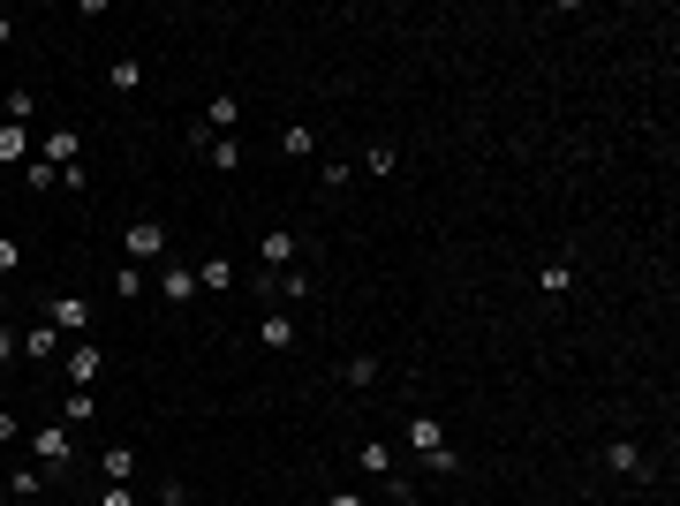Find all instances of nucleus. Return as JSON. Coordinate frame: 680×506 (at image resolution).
Wrapping results in <instances>:
<instances>
[{
    "instance_id": "13",
    "label": "nucleus",
    "mask_w": 680,
    "mask_h": 506,
    "mask_svg": "<svg viewBox=\"0 0 680 506\" xmlns=\"http://www.w3.org/2000/svg\"><path fill=\"white\" fill-rule=\"evenodd\" d=\"M197 287L227 295V287H235V257H204V265H197Z\"/></svg>"
},
{
    "instance_id": "37",
    "label": "nucleus",
    "mask_w": 680,
    "mask_h": 506,
    "mask_svg": "<svg viewBox=\"0 0 680 506\" xmlns=\"http://www.w3.org/2000/svg\"><path fill=\"white\" fill-rule=\"evenodd\" d=\"M0 476H8V469H0Z\"/></svg>"
},
{
    "instance_id": "24",
    "label": "nucleus",
    "mask_w": 680,
    "mask_h": 506,
    "mask_svg": "<svg viewBox=\"0 0 680 506\" xmlns=\"http://www.w3.org/2000/svg\"><path fill=\"white\" fill-rule=\"evenodd\" d=\"M61 408H68V423H91V416H99V401H91V393H76V386H68Z\"/></svg>"
},
{
    "instance_id": "19",
    "label": "nucleus",
    "mask_w": 680,
    "mask_h": 506,
    "mask_svg": "<svg viewBox=\"0 0 680 506\" xmlns=\"http://www.w3.org/2000/svg\"><path fill=\"white\" fill-rule=\"evenodd\" d=\"M8 491H16V499H38V491H46V469H8Z\"/></svg>"
},
{
    "instance_id": "25",
    "label": "nucleus",
    "mask_w": 680,
    "mask_h": 506,
    "mask_svg": "<svg viewBox=\"0 0 680 506\" xmlns=\"http://www.w3.org/2000/svg\"><path fill=\"white\" fill-rule=\"evenodd\" d=\"M136 84H144V61H129V53H121V61H114V91H136Z\"/></svg>"
},
{
    "instance_id": "29",
    "label": "nucleus",
    "mask_w": 680,
    "mask_h": 506,
    "mask_svg": "<svg viewBox=\"0 0 680 506\" xmlns=\"http://www.w3.org/2000/svg\"><path fill=\"white\" fill-rule=\"evenodd\" d=\"M16 355H23V340L8 333V325H0V371H8V363H16Z\"/></svg>"
},
{
    "instance_id": "32",
    "label": "nucleus",
    "mask_w": 680,
    "mask_h": 506,
    "mask_svg": "<svg viewBox=\"0 0 680 506\" xmlns=\"http://www.w3.org/2000/svg\"><path fill=\"white\" fill-rule=\"evenodd\" d=\"M152 506H189V499H182V484H167V491H159Z\"/></svg>"
},
{
    "instance_id": "20",
    "label": "nucleus",
    "mask_w": 680,
    "mask_h": 506,
    "mask_svg": "<svg viewBox=\"0 0 680 506\" xmlns=\"http://www.w3.org/2000/svg\"><path fill=\"white\" fill-rule=\"evenodd\" d=\"M340 378H348V386H378V363H371V355H348V363H340Z\"/></svg>"
},
{
    "instance_id": "33",
    "label": "nucleus",
    "mask_w": 680,
    "mask_h": 506,
    "mask_svg": "<svg viewBox=\"0 0 680 506\" xmlns=\"http://www.w3.org/2000/svg\"><path fill=\"white\" fill-rule=\"evenodd\" d=\"M325 506H363V491H333V499H325Z\"/></svg>"
},
{
    "instance_id": "15",
    "label": "nucleus",
    "mask_w": 680,
    "mask_h": 506,
    "mask_svg": "<svg viewBox=\"0 0 680 506\" xmlns=\"http://www.w3.org/2000/svg\"><path fill=\"white\" fill-rule=\"evenodd\" d=\"M23 355H31V363H53V355H61V333H53V325H31V333H23Z\"/></svg>"
},
{
    "instance_id": "4",
    "label": "nucleus",
    "mask_w": 680,
    "mask_h": 506,
    "mask_svg": "<svg viewBox=\"0 0 680 506\" xmlns=\"http://www.w3.org/2000/svg\"><path fill=\"white\" fill-rule=\"evenodd\" d=\"M38 159H46L53 174L76 167V159H84V136H76V129H46V136H38Z\"/></svg>"
},
{
    "instance_id": "12",
    "label": "nucleus",
    "mask_w": 680,
    "mask_h": 506,
    "mask_svg": "<svg viewBox=\"0 0 680 506\" xmlns=\"http://www.w3.org/2000/svg\"><path fill=\"white\" fill-rule=\"evenodd\" d=\"M280 152H288V159H310V152H318V129H310V121H288V129H280Z\"/></svg>"
},
{
    "instance_id": "30",
    "label": "nucleus",
    "mask_w": 680,
    "mask_h": 506,
    "mask_svg": "<svg viewBox=\"0 0 680 506\" xmlns=\"http://www.w3.org/2000/svg\"><path fill=\"white\" fill-rule=\"evenodd\" d=\"M23 265V250H16V235H0V272H16Z\"/></svg>"
},
{
    "instance_id": "9",
    "label": "nucleus",
    "mask_w": 680,
    "mask_h": 506,
    "mask_svg": "<svg viewBox=\"0 0 680 506\" xmlns=\"http://www.w3.org/2000/svg\"><path fill=\"white\" fill-rule=\"evenodd\" d=\"M257 340H265V348H295V318L288 310H265V318H257Z\"/></svg>"
},
{
    "instance_id": "21",
    "label": "nucleus",
    "mask_w": 680,
    "mask_h": 506,
    "mask_svg": "<svg viewBox=\"0 0 680 506\" xmlns=\"http://www.w3.org/2000/svg\"><path fill=\"white\" fill-rule=\"evenodd\" d=\"M114 295H121V303H136V295H144V272H136V265H114Z\"/></svg>"
},
{
    "instance_id": "11",
    "label": "nucleus",
    "mask_w": 680,
    "mask_h": 506,
    "mask_svg": "<svg viewBox=\"0 0 680 506\" xmlns=\"http://www.w3.org/2000/svg\"><path fill=\"white\" fill-rule=\"evenodd\" d=\"M99 476H106V484H129V476H136V446H106V454H99Z\"/></svg>"
},
{
    "instance_id": "22",
    "label": "nucleus",
    "mask_w": 680,
    "mask_h": 506,
    "mask_svg": "<svg viewBox=\"0 0 680 506\" xmlns=\"http://www.w3.org/2000/svg\"><path fill=\"white\" fill-rule=\"evenodd\" d=\"M363 454V476H393V446H356Z\"/></svg>"
},
{
    "instance_id": "17",
    "label": "nucleus",
    "mask_w": 680,
    "mask_h": 506,
    "mask_svg": "<svg viewBox=\"0 0 680 506\" xmlns=\"http://www.w3.org/2000/svg\"><path fill=\"white\" fill-rule=\"evenodd\" d=\"M605 461H612L620 476H643V446H635V439H612V446H605Z\"/></svg>"
},
{
    "instance_id": "18",
    "label": "nucleus",
    "mask_w": 680,
    "mask_h": 506,
    "mask_svg": "<svg viewBox=\"0 0 680 506\" xmlns=\"http://www.w3.org/2000/svg\"><path fill=\"white\" fill-rule=\"evenodd\" d=\"M204 159H212L220 174H235V167H242V144H235V136H212V144H204Z\"/></svg>"
},
{
    "instance_id": "8",
    "label": "nucleus",
    "mask_w": 680,
    "mask_h": 506,
    "mask_svg": "<svg viewBox=\"0 0 680 506\" xmlns=\"http://www.w3.org/2000/svg\"><path fill=\"white\" fill-rule=\"evenodd\" d=\"M159 295H167V303H189V295H197V265H167L159 272Z\"/></svg>"
},
{
    "instance_id": "6",
    "label": "nucleus",
    "mask_w": 680,
    "mask_h": 506,
    "mask_svg": "<svg viewBox=\"0 0 680 506\" xmlns=\"http://www.w3.org/2000/svg\"><path fill=\"white\" fill-rule=\"evenodd\" d=\"M408 446H416V454H446V431H439V416H408Z\"/></svg>"
},
{
    "instance_id": "16",
    "label": "nucleus",
    "mask_w": 680,
    "mask_h": 506,
    "mask_svg": "<svg viewBox=\"0 0 680 506\" xmlns=\"http://www.w3.org/2000/svg\"><path fill=\"white\" fill-rule=\"evenodd\" d=\"M31 114H38V99H31L23 84H16V91H0V121H16V129H23Z\"/></svg>"
},
{
    "instance_id": "14",
    "label": "nucleus",
    "mask_w": 680,
    "mask_h": 506,
    "mask_svg": "<svg viewBox=\"0 0 680 506\" xmlns=\"http://www.w3.org/2000/svg\"><path fill=\"white\" fill-rule=\"evenodd\" d=\"M235 121H242V99H227V91H220L212 106H204V129H212V136H227Z\"/></svg>"
},
{
    "instance_id": "10",
    "label": "nucleus",
    "mask_w": 680,
    "mask_h": 506,
    "mask_svg": "<svg viewBox=\"0 0 680 506\" xmlns=\"http://www.w3.org/2000/svg\"><path fill=\"white\" fill-rule=\"evenodd\" d=\"M23 159H31V129L0 121V167H23Z\"/></svg>"
},
{
    "instance_id": "35",
    "label": "nucleus",
    "mask_w": 680,
    "mask_h": 506,
    "mask_svg": "<svg viewBox=\"0 0 680 506\" xmlns=\"http://www.w3.org/2000/svg\"><path fill=\"white\" fill-rule=\"evenodd\" d=\"M0 325H8V295H0Z\"/></svg>"
},
{
    "instance_id": "28",
    "label": "nucleus",
    "mask_w": 680,
    "mask_h": 506,
    "mask_svg": "<svg viewBox=\"0 0 680 506\" xmlns=\"http://www.w3.org/2000/svg\"><path fill=\"white\" fill-rule=\"evenodd\" d=\"M91 506H144V499H136L129 484H106V491H99V499H91Z\"/></svg>"
},
{
    "instance_id": "23",
    "label": "nucleus",
    "mask_w": 680,
    "mask_h": 506,
    "mask_svg": "<svg viewBox=\"0 0 680 506\" xmlns=\"http://www.w3.org/2000/svg\"><path fill=\"white\" fill-rule=\"evenodd\" d=\"M23 182H31V189H38V197H46V189H53V182H61V174H53V167H46V159H23Z\"/></svg>"
},
{
    "instance_id": "26",
    "label": "nucleus",
    "mask_w": 680,
    "mask_h": 506,
    "mask_svg": "<svg viewBox=\"0 0 680 506\" xmlns=\"http://www.w3.org/2000/svg\"><path fill=\"white\" fill-rule=\"evenodd\" d=\"M363 167H371V174H393V167H401V152H393V144H371V152H363Z\"/></svg>"
},
{
    "instance_id": "7",
    "label": "nucleus",
    "mask_w": 680,
    "mask_h": 506,
    "mask_svg": "<svg viewBox=\"0 0 680 506\" xmlns=\"http://www.w3.org/2000/svg\"><path fill=\"white\" fill-rule=\"evenodd\" d=\"M46 325H53V333H76V325H91V303H84V295H61V303L46 310Z\"/></svg>"
},
{
    "instance_id": "3",
    "label": "nucleus",
    "mask_w": 680,
    "mask_h": 506,
    "mask_svg": "<svg viewBox=\"0 0 680 506\" xmlns=\"http://www.w3.org/2000/svg\"><path fill=\"white\" fill-rule=\"evenodd\" d=\"M99 371H106V348H99V340H76V348H68V386L91 393V386H99Z\"/></svg>"
},
{
    "instance_id": "31",
    "label": "nucleus",
    "mask_w": 680,
    "mask_h": 506,
    "mask_svg": "<svg viewBox=\"0 0 680 506\" xmlns=\"http://www.w3.org/2000/svg\"><path fill=\"white\" fill-rule=\"evenodd\" d=\"M16 439H23V423L8 416V408H0V446H16Z\"/></svg>"
},
{
    "instance_id": "34",
    "label": "nucleus",
    "mask_w": 680,
    "mask_h": 506,
    "mask_svg": "<svg viewBox=\"0 0 680 506\" xmlns=\"http://www.w3.org/2000/svg\"><path fill=\"white\" fill-rule=\"evenodd\" d=\"M8 38H16V23H8V16H0V46H8Z\"/></svg>"
},
{
    "instance_id": "5",
    "label": "nucleus",
    "mask_w": 680,
    "mask_h": 506,
    "mask_svg": "<svg viewBox=\"0 0 680 506\" xmlns=\"http://www.w3.org/2000/svg\"><path fill=\"white\" fill-rule=\"evenodd\" d=\"M295 250H303V242H295L288 227H265V242H257V265H265V272H288Z\"/></svg>"
},
{
    "instance_id": "27",
    "label": "nucleus",
    "mask_w": 680,
    "mask_h": 506,
    "mask_svg": "<svg viewBox=\"0 0 680 506\" xmlns=\"http://www.w3.org/2000/svg\"><path fill=\"white\" fill-rule=\"evenodd\" d=\"M575 287V265H544V295H567Z\"/></svg>"
},
{
    "instance_id": "2",
    "label": "nucleus",
    "mask_w": 680,
    "mask_h": 506,
    "mask_svg": "<svg viewBox=\"0 0 680 506\" xmlns=\"http://www.w3.org/2000/svg\"><path fill=\"white\" fill-rule=\"evenodd\" d=\"M23 446L38 454V469H46V476H53V469H68V454H76L61 423H38V431H23Z\"/></svg>"
},
{
    "instance_id": "1",
    "label": "nucleus",
    "mask_w": 680,
    "mask_h": 506,
    "mask_svg": "<svg viewBox=\"0 0 680 506\" xmlns=\"http://www.w3.org/2000/svg\"><path fill=\"white\" fill-rule=\"evenodd\" d=\"M152 257H167V227L159 220H129L121 227V265H152Z\"/></svg>"
},
{
    "instance_id": "36",
    "label": "nucleus",
    "mask_w": 680,
    "mask_h": 506,
    "mask_svg": "<svg viewBox=\"0 0 680 506\" xmlns=\"http://www.w3.org/2000/svg\"><path fill=\"white\" fill-rule=\"evenodd\" d=\"M363 506H386V499H363Z\"/></svg>"
}]
</instances>
